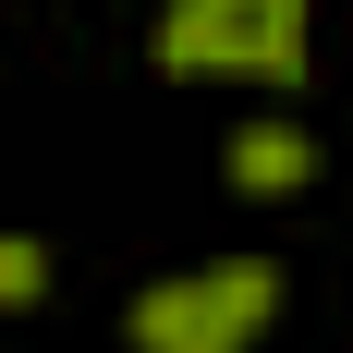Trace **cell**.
I'll return each instance as SVG.
<instances>
[{
  "label": "cell",
  "instance_id": "6da1fadb",
  "mask_svg": "<svg viewBox=\"0 0 353 353\" xmlns=\"http://www.w3.org/2000/svg\"><path fill=\"white\" fill-rule=\"evenodd\" d=\"M317 61V0H171L159 73L171 85H305Z\"/></svg>",
  "mask_w": 353,
  "mask_h": 353
},
{
  "label": "cell",
  "instance_id": "7a4b0ae2",
  "mask_svg": "<svg viewBox=\"0 0 353 353\" xmlns=\"http://www.w3.org/2000/svg\"><path fill=\"white\" fill-rule=\"evenodd\" d=\"M281 256H208V268H171L122 305V341L134 353H256L281 329Z\"/></svg>",
  "mask_w": 353,
  "mask_h": 353
},
{
  "label": "cell",
  "instance_id": "3957f363",
  "mask_svg": "<svg viewBox=\"0 0 353 353\" xmlns=\"http://www.w3.org/2000/svg\"><path fill=\"white\" fill-rule=\"evenodd\" d=\"M219 171H232V195H305V183L329 171V146H317V122H244V134L219 146Z\"/></svg>",
  "mask_w": 353,
  "mask_h": 353
},
{
  "label": "cell",
  "instance_id": "277c9868",
  "mask_svg": "<svg viewBox=\"0 0 353 353\" xmlns=\"http://www.w3.org/2000/svg\"><path fill=\"white\" fill-rule=\"evenodd\" d=\"M49 281H61V268H49V244H37V232H0V317H37V305H49Z\"/></svg>",
  "mask_w": 353,
  "mask_h": 353
}]
</instances>
